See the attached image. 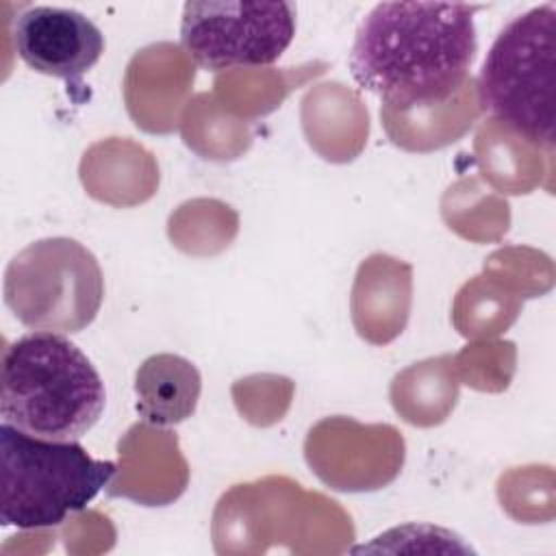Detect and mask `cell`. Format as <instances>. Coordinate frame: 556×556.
I'll list each match as a JSON object with an SVG mask.
<instances>
[{
    "mask_svg": "<svg viewBox=\"0 0 556 556\" xmlns=\"http://www.w3.org/2000/svg\"><path fill=\"white\" fill-rule=\"evenodd\" d=\"M460 2H380L358 24L350 52L356 85L382 109L441 106L467 85L478 52L473 15Z\"/></svg>",
    "mask_w": 556,
    "mask_h": 556,
    "instance_id": "6da1fadb",
    "label": "cell"
},
{
    "mask_svg": "<svg viewBox=\"0 0 556 556\" xmlns=\"http://www.w3.org/2000/svg\"><path fill=\"white\" fill-rule=\"evenodd\" d=\"M106 406L104 382L87 354L56 332H28L2 352L0 415L33 437L78 441Z\"/></svg>",
    "mask_w": 556,
    "mask_h": 556,
    "instance_id": "7a4b0ae2",
    "label": "cell"
},
{
    "mask_svg": "<svg viewBox=\"0 0 556 556\" xmlns=\"http://www.w3.org/2000/svg\"><path fill=\"white\" fill-rule=\"evenodd\" d=\"M556 4L513 17L491 43L476 80L480 109L536 146L556 137Z\"/></svg>",
    "mask_w": 556,
    "mask_h": 556,
    "instance_id": "3957f363",
    "label": "cell"
},
{
    "mask_svg": "<svg viewBox=\"0 0 556 556\" xmlns=\"http://www.w3.org/2000/svg\"><path fill=\"white\" fill-rule=\"evenodd\" d=\"M0 463V523L22 530L52 528L85 510L117 471L115 463L89 456L78 441L33 437L4 421Z\"/></svg>",
    "mask_w": 556,
    "mask_h": 556,
    "instance_id": "277c9868",
    "label": "cell"
},
{
    "mask_svg": "<svg viewBox=\"0 0 556 556\" xmlns=\"http://www.w3.org/2000/svg\"><path fill=\"white\" fill-rule=\"evenodd\" d=\"M104 300L98 258L76 239L48 237L20 250L4 269V304L41 332H80Z\"/></svg>",
    "mask_w": 556,
    "mask_h": 556,
    "instance_id": "5b68a950",
    "label": "cell"
},
{
    "mask_svg": "<svg viewBox=\"0 0 556 556\" xmlns=\"http://www.w3.org/2000/svg\"><path fill=\"white\" fill-rule=\"evenodd\" d=\"M293 37L295 7L289 2L191 0L182 7V52L208 72L271 65Z\"/></svg>",
    "mask_w": 556,
    "mask_h": 556,
    "instance_id": "8992f818",
    "label": "cell"
},
{
    "mask_svg": "<svg viewBox=\"0 0 556 556\" xmlns=\"http://www.w3.org/2000/svg\"><path fill=\"white\" fill-rule=\"evenodd\" d=\"M17 56L35 72L76 78L89 72L104 52L102 30L80 11L35 4L11 20Z\"/></svg>",
    "mask_w": 556,
    "mask_h": 556,
    "instance_id": "52a82bcc",
    "label": "cell"
},
{
    "mask_svg": "<svg viewBox=\"0 0 556 556\" xmlns=\"http://www.w3.org/2000/svg\"><path fill=\"white\" fill-rule=\"evenodd\" d=\"M413 300V267L389 254H371L356 271L352 321L361 339L387 345L402 334Z\"/></svg>",
    "mask_w": 556,
    "mask_h": 556,
    "instance_id": "ba28073f",
    "label": "cell"
},
{
    "mask_svg": "<svg viewBox=\"0 0 556 556\" xmlns=\"http://www.w3.org/2000/svg\"><path fill=\"white\" fill-rule=\"evenodd\" d=\"M200 393L198 367L178 354H152L135 374L137 413L152 426H176L191 417Z\"/></svg>",
    "mask_w": 556,
    "mask_h": 556,
    "instance_id": "9c48e42d",
    "label": "cell"
}]
</instances>
